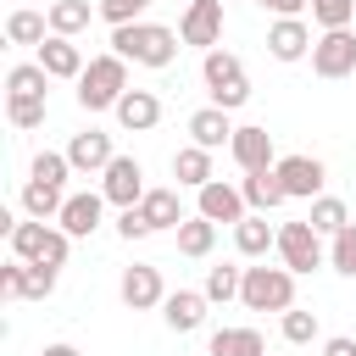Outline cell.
Segmentation results:
<instances>
[{
    "instance_id": "cell-1",
    "label": "cell",
    "mask_w": 356,
    "mask_h": 356,
    "mask_svg": "<svg viewBox=\"0 0 356 356\" xmlns=\"http://www.w3.org/2000/svg\"><path fill=\"white\" fill-rule=\"evenodd\" d=\"M178 44L184 39L172 28H161V22H122V28H111V50L122 61H134V67H172Z\"/></svg>"
},
{
    "instance_id": "cell-2",
    "label": "cell",
    "mask_w": 356,
    "mask_h": 356,
    "mask_svg": "<svg viewBox=\"0 0 356 356\" xmlns=\"http://www.w3.org/2000/svg\"><path fill=\"white\" fill-rule=\"evenodd\" d=\"M122 95H128V61H122L117 50L95 56V61L83 67V78H78V106H83V111H117Z\"/></svg>"
},
{
    "instance_id": "cell-3",
    "label": "cell",
    "mask_w": 356,
    "mask_h": 356,
    "mask_svg": "<svg viewBox=\"0 0 356 356\" xmlns=\"http://www.w3.org/2000/svg\"><path fill=\"white\" fill-rule=\"evenodd\" d=\"M67 245H72V234L56 222H39V217H28V222H17L11 228V256H22V261H39V267H67Z\"/></svg>"
},
{
    "instance_id": "cell-4",
    "label": "cell",
    "mask_w": 356,
    "mask_h": 356,
    "mask_svg": "<svg viewBox=\"0 0 356 356\" xmlns=\"http://www.w3.org/2000/svg\"><path fill=\"white\" fill-rule=\"evenodd\" d=\"M200 78H206L211 106H222V111H239V106L250 100V83H245V67H239V56H234V50H206Z\"/></svg>"
},
{
    "instance_id": "cell-5",
    "label": "cell",
    "mask_w": 356,
    "mask_h": 356,
    "mask_svg": "<svg viewBox=\"0 0 356 356\" xmlns=\"http://www.w3.org/2000/svg\"><path fill=\"white\" fill-rule=\"evenodd\" d=\"M239 300L250 312H289L295 306V273L289 267H245Z\"/></svg>"
},
{
    "instance_id": "cell-6",
    "label": "cell",
    "mask_w": 356,
    "mask_h": 356,
    "mask_svg": "<svg viewBox=\"0 0 356 356\" xmlns=\"http://www.w3.org/2000/svg\"><path fill=\"white\" fill-rule=\"evenodd\" d=\"M56 273L61 267H39V261H6L0 267V295L6 300H50L56 295Z\"/></svg>"
},
{
    "instance_id": "cell-7",
    "label": "cell",
    "mask_w": 356,
    "mask_h": 356,
    "mask_svg": "<svg viewBox=\"0 0 356 356\" xmlns=\"http://www.w3.org/2000/svg\"><path fill=\"white\" fill-rule=\"evenodd\" d=\"M312 72L317 78H350L356 72V28H323L312 44Z\"/></svg>"
},
{
    "instance_id": "cell-8",
    "label": "cell",
    "mask_w": 356,
    "mask_h": 356,
    "mask_svg": "<svg viewBox=\"0 0 356 356\" xmlns=\"http://www.w3.org/2000/svg\"><path fill=\"white\" fill-rule=\"evenodd\" d=\"M278 256H284V267L300 278V273H317L323 267V234L312 228V222H284L278 228Z\"/></svg>"
},
{
    "instance_id": "cell-9",
    "label": "cell",
    "mask_w": 356,
    "mask_h": 356,
    "mask_svg": "<svg viewBox=\"0 0 356 356\" xmlns=\"http://www.w3.org/2000/svg\"><path fill=\"white\" fill-rule=\"evenodd\" d=\"M178 39L195 50H217L222 44V0H189L178 17Z\"/></svg>"
},
{
    "instance_id": "cell-10",
    "label": "cell",
    "mask_w": 356,
    "mask_h": 356,
    "mask_svg": "<svg viewBox=\"0 0 356 356\" xmlns=\"http://www.w3.org/2000/svg\"><path fill=\"white\" fill-rule=\"evenodd\" d=\"M100 195L111 206H139L145 200V167L134 156H111V167L100 172Z\"/></svg>"
},
{
    "instance_id": "cell-11",
    "label": "cell",
    "mask_w": 356,
    "mask_h": 356,
    "mask_svg": "<svg viewBox=\"0 0 356 356\" xmlns=\"http://www.w3.org/2000/svg\"><path fill=\"white\" fill-rule=\"evenodd\" d=\"M122 306L128 312H150V306H161L167 300V284H161V267H150V261H134V267H122Z\"/></svg>"
},
{
    "instance_id": "cell-12",
    "label": "cell",
    "mask_w": 356,
    "mask_h": 356,
    "mask_svg": "<svg viewBox=\"0 0 356 356\" xmlns=\"http://www.w3.org/2000/svg\"><path fill=\"white\" fill-rule=\"evenodd\" d=\"M278 184L289 189V200H317L323 184H328V172H323L317 156H284L278 161Z\"/></svg>"
},
{
    "instance_id": "cell-13",
    "label": "cell",
    "mask_w": 356,
    "mask_h": 356,
    "mask_svg": "<svg viewBox=\"0 0 356 356\" xmlns=\"http://www.w3.org/2000/svg\"><path fill=\"white\" fill-rule=\"evenodd\" d=\"M312 28H306V17H278L273 28H267V56L273 61H300V56H312Z\"/></svg>"
},
{
    "instance_id": "cell-14",
    "label": "cell",
    "mask_w": 356,
    "mask_h": 356,
    "mask_svg": "<svg viewBox=\"0 0 356 356\" xmlns=\"http://www.w3.org/2000/svg\"><path fill=\"white\" fill-rule=\"evenodd\" d=\"M106 206H111V200H106L100 189H83V195H67V206H61V217H56V222H61L72 239H89V234L100 228Z\"/></svg>"
},
{
    "instance_id": "cell-15",
    "label": "cell",
    "mask_w": 356,
    "mask_h": 356,
    "mask_svg": "<svg viewBox=\"0 0 356 356\" xmlns=\"http://www.w3.org/2000/svg\"><path fill=\"white\" fill-rule=\"evenodd\" d=\"M234 161H239V172H267V167H278L273 161V134L267 128H256V122H245V128H234Z\"/></svg>"
},
{
    "instance_id": "cell-16",
    "label": "cell",
    "mask_w": 356,
    "mask_h": 356,
    "mask_svg": "<svg viewBox=\"0 0 356 356\" xmlns=\"http://www.w3.org/2000/svg\"><path fill=\"white\" fill-rule=\"evenodd\" d=\"M195 195H200V217H211V222H245V217H250V206H245V195H239L234 184H222V178H211V184H200Z\"/></svg>"
},
{
    "instance_id": "cell-17",
    "label": "cell",
    "mask_w": 356,
    "mask_h": 356,
    "mask_svg": "<svg viewBox=\"0 0 356 356\" xmlns=\"http://www.w3.org/2000/svg\"><path fill=\"white\" fill-rule=\"evenodd\" d=\"M111 134H100V128H83V134H72V145H67V161H72V172H106L111 167Z\"/></svg>"
},
{
    "instance_id": "cell-18",
    "label": "cell",
    "mask_w": 356,
    "mask_h": 356,
    "mask_svg": "<svg viewBox=\"0 0 356 356\" xmlns=\"http://www.w3.org/2000/svg\"><path fill=\"white\" fill-rule=\"evenodd\" d=\"M206 289H172L167 300H161V317H167V328L172 334H195L200 323H206Z\"/></svg>"
},
{
    "instance_id": "cell-19",
    "label": "cell",
    "mask_w": 356,
    "mask_h": 356,
    "mask_svg": "<svg viewBox=\"0 0 356 356\" xmlns=\"http://www.w3.org/2000/svg\"><path fill=\"white\" fill-rule=\"evenodd\" d=\"M39 67H44L50 78H72V83H78L89 61H83V50H78V44H72L67 33H50V39L39 44Z\"/></svg>"
},
{
    "instance_id": "cell-20",
    "label": "cell",
    "mask_w": 356,
    "mask_h": 356,
    "mask_svg": "<svg viewBox=\"0 0 356 356\" xmlns=\"http://www.w3.org/2000/svg\"><path fill=\"white\" fill-rule=\"evenodd\" d=\"M117 122H122L128 134H150V128L161 122V100H156L150 89H128V95L117 100Z\"/></svg>"
},
{
    "instance_id": "cell-21",
    "label": "cell",
    "mask_w": 356,
    "mask_h": 356,
    "mask_svg": "<svg viewBox=\"0 0 356 356\" xmlns=\"http://www.w3.org/2000/svg\"><path fill=\"white\" fill-rule=\"evenodd\" d=\"M234 250L239 256H267V250H278V228L267 222V211H250L245 222H234Z\"/></svg>"
},
{
    "instance_id": "cell-22",
    "label": "cell",
    "mask_w": 356,
    "mask_h": 356,
    "mask_svg": "<svg viewBox=\"0 0 356 356\" xmlns=\"http://www.w3.org/2000/svg\"><path fill=\"white\" fill-rule=\"evenodd\" d=\"M239 195H245V206H250V211H278V206L289 200V189L278 184V167H267V172H245Z\"/></svg>"
},
{
    "instance_id": "cell-23",
    "label": "cell",
    "mask_w": 356,
    "mask_h": 356,
    "mask_svg": "<svg viewBox=\"0 0 356 356\" xmlns=\"http://www.w3.org/2000/svg\"><path fill=\"white\" fill-rule=\"evenodd\" d=\"M189 139H195V145H206V150L234 145V122H228V111H222V106H200V111L189 117Z\"/></svg>"
},
{
    "instance_id": "cell-24",
    "label": "cell",
    "mask_w": 356,
    "mask_h": 356,
    "mask_svg": "<svg viewBox=\"0 0 356 356\" xmlns=\"http://www.w3.org/2000/svg\"><path fill=\"white\" fill-rule=\"evenodd\" d=\"M206 356H267V339L256 328H217L206 339Z\"/></svg>"
},
{
    "instance_id": "cell-25",
    "label": "cell",
    "mask_w": 356,
    "mask_h": 356,
    "mask_svg": "<svg viewBox=\"0 0 356 356\" xmlns=\"http://www.w3.org/2000/svg\"><path fill=\"white\" fill-rule=\"evenodd\" d=\"M172 178H178L184 189L211 184V178H217V172H211V150H206V145H184V150L172 156Z\"/></svg>"
},
{
    "instance_id": "cell-26",
    "label": "cell",
    "mask_w": 356,
    "mask_h": 356,
    "mask_svg": "<svg viewBox=\"0 0 356 356\" xmlns=\"http://www.w3.org/2000/svg\"><path fill=\"white\" fill-rule=\"evenodd\" d=\"M139 211H145L150 228H178V222H184V200H178V189H145Z\"/></svg>"
},
{
    "instance_id": "cell-27",
    "label": "cell",
    "mask_w": 356,
    "mask_h": 356,
    "mask_svg": "<svg viewBox=\"0 0 356 356\" xmlns=\"http://www.w3.org/2000/svg\"><path fill=\"white\" fill-rule=\"evenodd\" d=\"M172 234H178V256H211V245H217V222H211V217H200V211H195V217H184Z\"/></svg>"
},
{
    "instance_id": "cell-28",
    "label": "cell",
    "mask_w": 356,
    "mask_h": 356,
    "mask_svg": "<svg viewBox=\"0 0 356 356\" xmlns=\"http://www.w3.org/2000/svg\"><path fill=\"white\" fill-rule=\"evenodd\" d=\"M61 206H67V195H61L56 184H39V178L22 184V211H28V217L50 222V217H61Z\"/></svg>"
},
{
    "instance_id": "cell-29",
    "label": "cell",
    "mask_w": 356,
    "mask_h": 356,
    "mask_svg": "<svg viewBox=\"0 0 356 356\" xmlns=\"http://www.w3.org/2000/svg\"><path fill=\"white\" fill-rule=\"evenodd\" d=\"M6 39L39 50V44L50 39V17H39V11H11V17H6Z\"/></svg>"
},
{
    "instance_id": "cell-30",
    "label": "cell",
    "mask_w": 356,
    "mask_h": 356,
    "mask_svg": "<svg viewBox=\"0 0 356 356\" xmlns=\"http://www.w3.org/2000/svg\"><path fill=\"white\" fill-rule=\"evenodd\" d=\"M44 17H50V33H67L72 39V33L89 28V0H56Z\"/></svg>"
},
{
    "instance_id": "cell-31",
    "label": "cell",
    "mask_w": 356,
    "mask_h": 356,
    "mask_svg": "<svg viewBox=\"0 0 356 356\" xmlns=\"http://www.w3.org/2000/svg\"><path fill=\"white\" fill-rule=\"evenodd\" d=\"M306 222H312L317 234H328V239H334V234H339V228L350 222V211H345V200H339V195H317V200H312V217H306Z\"/></svg>"
},
{
    "instance_id": "cell-32",
    "label": "cell",
    "mask_w": 356,
    "mask_h": 356,
    "mask_svg": "<svg viewBox=\"0 0 356 356\" xmlns=\"http://www.w3.org/2000/svg\"><path fill=\"white\" fill-rule=\"evenodd\" d=\"M44 83H50V72L39 61H22L6 72V95H44Z\"/></svg>"
},
{
    "instance_id": "cell-33",
    "label": "cell",
    "mask_w": 356,
    "mask_h": 356,
    "mask_svg": "<svg viewBox=\"0 0 356 356\" xmlns=\"http://www.w3.org/2000/svg\"><path fill=\"white\" fill-rule=\"evenodd\" d=\"M6 117H11V128H39L44 122V95H6Z\"/></svg>"
},
{
    "instance_id": "cell-34",
    "label": "cell",
    "mask_w": 356,
    "mask_h": 356,
    "mask_svg": "<svg viewBox=\"0 0 356 356\" xmlns=\"http://www.w3.org/2000/svg\"><path fill=\"white\" fill-rule=\"evenodd\" d=\"M67 172H72V161H67V150H39L33 156V167H28V178H39V184H67Z\"/></svg>"
},
{
    "instance_id": "cell-35",
    "label": "cell",
    "mask_w": 356,
    "mask_h": 356,
    "mask_svg": "<svg viewBox=\"0 0 356 356\" xmlns=\"http://www.w3.org/2000/svg\"><path fill=\"white\" fill-rule=\"evenodd\" d=\"M328 261H334V273L356 278V222H345V228L334 234V245H328Z\"/></svg>"
},
{
    "instance_id": "cell-36",
    "label": "cell",
    "mask_w": 356,
    "mask_h": 356,
    "mask_svg": "<svg viewBox=\"0 0 356 356\" xmlns=\"http://www.w3.org/2000/svg\"><path fill=\"white\" fill-rule=\"evenodd\" d=\"M245 284V267H211L206 273V300H234Z\"/></svg>"
},
{
    "instance_id": "cell-37",
    "label": "cell",
    "mask_w": 356,
    "mask_h": 356,
    "mask_svg": "<svg viewBox=\"0 0 356 356\" xmlns=\"http://www.w3.org/2000/svg\"><path fill=\"white\" fill-rule=\"evenodd\" d=\"M278 328H284V339H289V345H312V339H317V312H300V306H289Z\"/></svg>"
},
{
    "instance_id": "cell-38",
    "label": "cell",
    "mask_w": 356,
    "mask_h": 356,
    "mask_svg": "<svg viewBox=\"0 0 356 356\" xmlns=\"http://www.w3.org/2000/svg\"><path fill=\"white\" fill-rule=\"evenodd\" d=\"M312 17L323 28H350L356 22V0H312Z\"/></svg>"
},
{
    "instance_id": "cell-39",
    "label": "cell",
    "mask_w": 356,
    "mask_h": 356,
    "mask_svg": "<svg viewBox=\"0 0 356 356\" xmlns=\"http://www.w3.org/2000/svg\"><path fill=\"white\" fill-rule=\"evenodd\" d=\"M145 6H150V0H100L95 11H100L111 28H122V22H139V17H145Z\"/></svg>"
},
{
    "instance_id": "cell-40",
    "label": "cell",
    "mask_w": 356,
    "mask_h": 356,
    "mask_svg": "<svg viewBox=\"0 0 356 356\" xmlns=\"http://www.w3.org/2000/svg\"><path fill=\"white\" fill-rule=\"evenodd\" d=\"M117 234L134 245V239H145V234H156V228L145 222V211H139V206H122V217H117Z\"/></svg>"
},
{
    "instance_id": "cell-41",
    "label": "cell",
    "mask_w": 356,
    "mask_h": 356,
    "mask_svg": "<svg viewBox=\"0 0 356 356\" xmlns=\"http://www.w3.org/2000/svg\"><path fill=\"white\" fill-rule=\"evenodd\" d=\"M256 6H267L273 17H300V11H312V0H256Z\"/></svg>"
},
{
    "instance_id": "cell-42",
    "label": "cell",
    "mask_w": 356,
    "mask_h": 356,
    "mask_svg": "<svg viewBox=\"0 0 356 356\" xmlns=\"http://www.w3.org/2000/svg\"><path fill=\"white\" fill-rule=\"evenodd\" d=\"M323 356H356V339H345V334H339V339H328V345H323Z\"/></svg>"
},
{
    "instance_id": "cell-43",
    "label": "cell",
    "mask_w": 356,
    "mask_h": 356,
    "mask_svg": "<svg viewBox=\"0 0 356 356\" xmlns=\"http://www.w3.org/2000/svg\"><path fill=\"white\" fill-rule=\"evenodd\" d=\"M39 356H78V345H44Z\"/></svg>"
},
{
    "instance_id": "cell-44",
    "label": "cell",
    "mask_w": 356,
    "mask_h": 356,
    "mask_svg": "<svg viewBox=\"0 0 356 356\" xmlns=\"http://www.w3.org/2000/svg\"><path fill=\"white\" fill-rule=\"evenodd\" d=\"M350 28H356V22H350Z\"/></svg>"
}]
</instances>
